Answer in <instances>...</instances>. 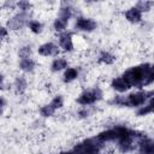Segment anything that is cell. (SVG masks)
Returning <instances> with one entry per match:
<instances>
[{"instance_id":"cell-1","label":"cell","mask_w":154,"mask_h":154,"mask_svg":"<svg viewBox=\"0 0 154 154\" xmlns=\"http://www.w3.org/2000/svg\"><path fill=\"white\" fill-rule=\"evenodd\" d=\"M122 77L125 79V82L129 84V87H136L142 88L148 84H152L154 79V72L152 64H141L137 66H132L128 69Z\"/></svg>"},{"instance_id":"cell-2","label":"cell","mask_w":154,"mask_h":154,"mask_svg":"<svg viewBox=\"0 0 154 154\" xmlns=\"http://www.w3.org/2000/svg\"><path fill=\"white\" fill-rule=\"evenodd\" d=\"M150 99H153V91L144 90V91L132 93L126 97L117 96L111 101V103H116L119 106H129V107H141L147 102V100H150Z\"/></svg>"},{"instance_id":"cell-3","label":"cell","mask_w":154,"mask_h":154,"mask_svg":"<svg viewBox=\"0 0 154 154\" xmlns=\"http://www.w3.org/2000/svg\"><path fill=\"white\" fill-rule=\"evenodd\" d=\"M102 148V143L95 138H88L73 147L71 150L73 154H99Z\"/></svg>"},{"instance_id":"cell-4","label":"cell","mask_w":154,"mask_h":154,"mask_svg":"<svg viewBox=\"0 0 154 154\" xmlns=\"http://www.w3.org/2000/svg\"><path fill=\"white\" fill-rule=\"evenodd\" d=\"M102 99V91L100 88H93V89H89V90H85L83 91L78 99H77V102L79 105H83V106H87V105H93L95 102H97L99 100Z\"/></svg>"},{"instance_id":"cell-5","label":"cell","mask_w":154,"mask_h":154,"mask_svg":"<svg viewBox=\"0 0 154 154\" xmlns=\"http://www.w3.org/2000/svg\"><path fill=\"white\" fill-rule=\"evenodd\" d=\"M76 29L77 30H81V31H87V32H90L93 30L96 29L97 24L94 19L91 18H85V17H78L77 20H76V24H75Z\"/></svg>"},{"instance_id":"cell-6","label":"cell","mask_w":154,"mask_h":154,"mask_svg":"<svg viewBox=\"0 0 154 154\" xmlns=\"http://www.w3.org/2000/svg\"><path fill=\"white\" fill-rule=\"evenodd\" d=\"M58 53H59V47L52 42L43 43L38 47V54H41L43 57H54Z\"/></svg>"},{"instance_id":"cell-7","label":"cell","mask_w":154,"mask_h":154,"mask_svg":"<svg viewBox=\"0 0 154 154\" xmlns=\"http://www.w3.org/2000/svg\"><path fill=\"white\" fill-rule=\"evenodd\" d=\"M59 45L65 52H71L73 51V42H72V35L71 32L64 31L59 36Z\"/></svg>"},{"instance_id":"cell-8","label":"cell","mask_w":154,"mask_h":154,"mask_svg":"<svg viewBox=\"0 0 154 154\" xmlns=\"http://www.w3.org/2000/svg\"><path fill=\"white\" fill-rule=\"evenodd\" d=\"M138 154H154V142L152 138H142L138 142Z\"/></svg>"},{"instance_id":"cell-9","label":"cell","mask_w":154,"mask_h":154,"mask_svg":"<svg viewBox=\"0 0 154 154\" xmlns=\"http://www.w3.org/2000/svg\"><path fill=\"white\" fill-rule=\"evenodd\" d=\"M125 18L130 22V23H138L141 22L142 19V12L135 6V7H131L129 8L126 12H125Z\"/></svg>"},{"instance_id":"cell-10","label":"cell","mask_w":154,"mask_h":154,"mask_svg":"<svg viewBox=\"0 0 154 154\" xmlns=\"http://www.w3.org/2000/svg\"><path fill=\"white\" fill-rule=\"evenodd\" d=\"M111 87H112L114 90L119 91V93H123V91H126V90H129V89H130L129 84L125 82V79H124L122 76H119V77H116V78L112 81V83H111Z\"/></svg>"},{"instance_id":"cell-11","label":"cell","mask_w":154,"mask_h":154,"mask_svg":"<svg viewBox=\"0 0 154 154\" xmlns=\"http://www.w3.org/2000/svg\"><path fill=\"white\" fill-rule=\"evenodd\" d=\"M26 18V16L24 14V13H20V14H17L16 17H13L10 22H8V25H10V28H12L13 30H17V29H19V28H22L23 25H24V23H25V19Z\"/></svg>"},{"instance_id":"cell-12","label":"cell","mask_w":154,"mask_h":154,"mask_svg":"<svg viewBox=\"0 0 154 154\" xmlns=\"http://www.w3.org/2000/svg\"><path fill=\"white\" fill-rule=\"evenodd\" d=\"M52 71L53 72H58L61 71L64 69H67V60L65 58H55L52 63Z\"/></svg>"},{"instance_id":"cell-13","label":"cell","mask_w":154,"mask_h":154,"mask_svg":"<svg viewBox=\"0 0 154 154\" xmlns=\"http://www.w3.org/2000/svg\"><path fill=\"white\" fill-rule=\"evenodd\" d=\"M77 77H78V70L76 67H67L65 70V72H64L63 81L65 83H70V82L75 81Z\"/></svg>"},{"instance_id":"cell-14","label":"cell","mask_w":154,"mask_h":154,"mask_svg":"<svg viewBox=\"0 0 154 154\" xmlns=\"http://www.w3.org/2000/svg\"><path fill=\"white\" fill-rule=\"evenodd\" d=\"M35 67V63L31 58H25V59H20L19 61V69L22 71H25V72H30L32 71Z\"/></svg>"},{"instance_id":"cell-15","label":"cell","mask_w":154,"mask_h":154,"mask_svg":"<svg viewBox=\"0 0 154 154\" xmlns=\"http://www.w3.org/2000/svg\"><path fill=\"white\" fill-rule=\"evenodd\" d=\"M67 19H65V18H63V17H58L55 20H54V23H53V28H54V30L55 31H64L65 30V28H66V25H67Z\"/></svg>"},{"instance_id":"cell-16","label":"cell","mask_w":154,"mask_h":154,"mask_svg":"<svg viewBox=\"0 0 154 154\" xmlns=\"http://www.w3.org/2000/svg\"><path fill=\"white\" fill-rule=\"evenodd\" d=\"M114 60H116L114 55H112L108 52H101L100 55H99V61L100 63H103V64H107V65L114 63Z\"/></svg>"},{"instance_id":"cell-17","label":"cell","mask_w":154,"mask_h":154,"mask_svg":"<svg viewBox=\"0 0 154 154\" xmlns=\"http://www.w3.org/2000/svg\"><path fill=\"white\" fill-rule=\"evenodd\" d=\"M153 112V99H150L149 100V102L144 106H141L140 108H138V111H137V114L138 116H147V114H149V113H152Z\"/></svg>"},{"instance_id":"cell-18","label":"cell","mask_w":154,"mask_h":154,"mask_svg":"<svg viewBox=\"0 0 154 154\" xmlns=\"http://www.w3.org/2000/svg\"><path fill=\"white\" fill-rule=\"evenodd\" d=\"M29 25V29L34 32V34H40L42 31V24L38 22V20H30L28 23Z\"/></svg>"},{"instance_id":"cell-19","label":"cell","mask_w":154,"mask_h":154,"mask_svg":"<svg viewBox=\"0 0 154 154\" xmlns=\"http://www.w3.org/2000/svg\"><path fill=\"white\" fill-rule=\"evenodd\" d=\"M54 112H55V109L52 108L49 103H48V105H45V106L41 107V109H40V113H41L42 117H52V116L54 114Z\"/></svg>"},{"instance_id":"cell-20","label":"cell","mask_w":154,"mask_h":154,"mask_svg":"<svg viewBox=\"0 0 154 154\" xmlns=\"http://www.w3.org/2000/svg\"><path fill=\"white\" fill-rule=\"evenodd\" d=\"M49 105H51V107H52V108H54V109L57 111L58 108H60V107L63 106V97H61L60 95L55 96V97L49 102Z\"/></svg>"},{"instance_id":"cell-21","label":"cell","mask_w":154,"mask_h":154,"mask_svg":"<svg viewBox=\"0 0 154 154\" xmlns=\"http://www.w3.org/2000/svg\"><path fill=\"white\" fill-rule=\"evenodd\" d=\"M30 54H31V49L30 47H22L20 51H19V57L20 59H25V58H30Z\"/></svg>"},{"instance_id":"cell-22","label":"cell","mask_w":154,"mask_h":154,"mask_svg":"<svg viewBox=\"0 0 154 154\" xmlns=\"http://www.w3.org/2000/svg\"><path fill=\"white\" fill-rule=\"evenodd\" d=\"M152 5H153V2H143V1H142V2H138L136 7L142 12V11H148Z\"/></svg>"},{"instance_id":"cell-23","label":"cell","mask_w":154,"mask_h":154,"mask_svg":"<svg viewBox=\"0 0 154 154\" xmlns=\"http://www.w3.org/2000/svg\"><path fill=\"white\" fill-rule=\"evenodd\" d=\"M25 85H26V82H25L22 77H18L17 81H16V87H17V89L20 88V91H22V90L25 89Z\"/></svg>"},{"instance_id":"cell-24","label":"cell","mask_w":154,"mask_h":154,"mask_svg":"<svg viewBox=\"0 0 154 154\" xmlns=\"http://www.w3.org/2000/svg\"><path fill=\"white\" fill-rule=\"evenodd\" d=\"M6 36H7V29L0 25V42H1V40H2L4 37H6Z\"/></svg>"},{"instance_id":"cell-25","label":"cell","mask_w":154,"mask_h":154,"mask_svg":"<svg viewBox=\"0 0 154 154\" xmlns=\"http://www.w3.org/2000/svg\"><path fill=\"white\" fill-rule=\"evenodd\" d=\"M18 6L22 8V11H26V10L30 8V4L29 2H19Z\"/></svg>"},{"instance_id":"cell-26","label":"cell","mask_w":154,"mask_h":154,"mask_svg":"<svg viewBox=\"0 0 154 154\" xmlns=\"http://www.w3.org/2000/svg\"><path fill=\"white\" fill-rule=\"evenodd\" d=\"M2 81H4V77H2V75H1V73H0V84H1V83H2Z\"/></svg>"}]
</instances>
